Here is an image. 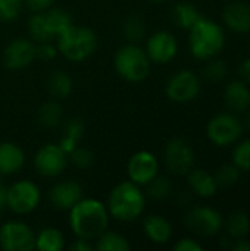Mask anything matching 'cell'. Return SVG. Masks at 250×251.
<instances>
[{"label": "cell", "mask_w": 250, "mask_h": 251, "mask_svg": "<svg viewBox=\"0 0 250 251\" xmlns=\"http://www.w3.org/2000/svg\"><path fill=\"white\" fill-rule=\"evenodd\" d=\"M41 203V190L31 179H19L7 187V209L15 215H29Z\"/></svg>", "instance_id": "52a82bcc"}, {"label": "cell", "mask_w": 250, "mask_h": 251, "mask_svg": "<svg viewBox=\"0 0 250 251\" xmlns=\"http://www.w3.org/2000/svg\"><path fill=\"white\" fill-rule=\"evenodd\" d=\"M239 75H240V78H242L245 82L250 84V57L245 59V60L239 65Z\"/></svg>", "instance_id": "b9f144b4"}, {"label": "cell", "mask_w": 250, "mask_h": 251, "mask_svg": "<svg viewBox=\"0 0 250 251\" xmlns=\"http://www.w3.org/2000/svg\"><path fill=\"white\" fill-rule=\"evenodd\" d=\"M202 16L203 15L200 13V10L193 3H189V1H180L171 10L172 22L178 28L186 29V31H189Z\"/></svg>", "instance_id": "d4e9b609"}, {"label": "cell", "mask_w": 250, "mask_h": 251, "mask_svg": "<svg viewBox=\"0 0 250 251\" xmlns=\"http://www.w3.org/2000/svg\"><path fill=\"white\" fill-rule=\"evenodd\" d=\"M97 34L90 26L72 24L56 38L57 51L69 62L80 63L91 57L97 49Z\"/></svg>", "instance_id": "277c9868"}, {"label": "cell", "mask_w": 250, "mask_h": 251, "mask_svg": "<svg viewBox=\"0 0 250 251\" xmlns=\"http://www.w3.org/2000/svg\"><path fill=\"white\" fill-rule=\"evenodd\" d=\"M230 250L233 251H250V241L246 238H239V240H233Z\"/></svg>", "instance_id": "7bdbcfd3"}, {"label": "cell", "mask_w": 250, "mask_h": 251, "mask_svg": "<svg viewBox=\"0 0 250 251\" xmlns=\"http://www.w3.org/2000/svg\"><path fill=\"white\" fill-rule=\"evenodd\" d=\"M187 32L189 50L197 60H208L218 56L225 46L224 28L205 16H202Z\"/></svg>", "instance_id": "3957f363"}, {"label": "cell", "mask_w": 250, "mask_h": 251, "mask_svg": "<svg viewBox=\"0 0 250 251\" xmlns=\"http://www.w3.org/2000/svg\"><path fill=\"white\" fill-rule=\"evenodd\" d=\"M128 179L140 187H146L155 176L159 175V160L147 150L134 153L127 163Z\"/></svg>", "instance_id": "5bb4252c"}, {"label": "cell", "mask_w": 250, "mask_h": 251, "mask_svg": "<svg viewBox=\"0 0 250 251\" xmlns=\"http://www.w3.org/2000/svg\"><path fill=\"white\" fill-rule=\"evenodd\" d=\"M122 35L127 43H140L146 37V21L139 13H131L122 24Z\"/></svg>", "instance_id": "f1b7e54d"}, {"label": "cell", "mask_w": 250, "mask_h": 251, "mask_svg": "<svg viewBox=\"0 0 250 251\" xmlns=\"http://www.w3.org/2000/svg\"><path fill=\"white\" fill-rule=\"evenodd\" d=\"M146 199L141 187L128 179L119 182L111 190L106 207L111 218L119 222H133L144 213Z\"/></svg>", "instance_id": "7a4b0ae2"}, {"label": "cell", "mask_w": 250, "mask_h": 251, "mask_svg": "<svg viewBox=\"0 0 250 251\" xmlns=\"http://www.w3.org/2000/svg\"><path fill=\"white\" fill-rule=\"evenodd\" d=\"M240 174L242 171L234 163H222L212 175L220 188H231L239 182Z\"/></svg>", "instance_id": "4dcf8cb0"}, {"label": "cell", "mask_w": 250, "mask_h": 251, "mask_svg": "<svg viewBox=\"0 0 250 251\" xmlns=\"http://www.w3.org/2000/svg\"><path fill=\"white\" fill-rule=\"evenodd\" d=\"M196 163V153L192 144L183 138H172L164 149V165L174 176H186Z\"/></svg>", "instance_id": "9c48e42d"}, {"label": "cell", "mask_w": 250, "mask_h": 251, "mask_svg": "<svg viewBox=\"0 0 250 251\" xmlns=\"http://www.w3.org/2000/svg\"><path fill=\"white\" fill-rule=\"evenodd\" d=\"M243 128L250 132V109L246 112V116H245V121H243Z\"/></svg>", "instance_id": "f6af8a7d"}, {"label": "cell", "mask_w": 250, "mask_h": 251, "mask_svg": "<svg viewBox=\"0 0 250 251\" xmlns=\"http://www.w3.org/2000/svg\"><path fill=\"white\" fill-rule=\"evenodd\" d=\"M200 90H202L200 76L192 69H180L174 72L165 84L167 97L178 104L193 101L200 94Z\"/></svg>", "instance_id": "ba28073f"}, {"label": "cell", "mask_w": 250, "mask_h": 251, "mask_svg": "<svg viewBox=\"0 0 250 251\" xmlns=\"http://www.w3.org/2000/svg\"><path fill=\"white\" fill-rule=\"evenodd\" d=\"M174 250L175 251H202L203 250V246H202L197 240L190 238V237H186V238L178 240V241L174 244Z\"/></svg>", "instance_id": "f35d334b"}, {"label": "cell", "mask_w": 250, "mask_h": 251, "mask_svg": "<svg viewBox=\"0 0 250 251\" xmlns=\"http://www.w3.org/2000/svg\"><path fill=\"white\" fill-rule=\"evenodd\" d=\"M187 185L193 194L202 199H211L217 196L220 187L214 178L212 174H209L205 169L193 168L187 175Z\"/></svg>", "instance_id": "ffe728a7"}, {"label": "cell", "mask_w": 250, "mask_h": 251, "mask_svg": "<svg viewBox=\"0 0 250 251\" xmlns=\"http://www.w3.org/2000/svg\"><path fill=\"white\" fill-rule=\"evenodd\" d=\"M206 65L202 69V78L209 82H221L228 75V66L227 62L222 59H218L217 56L212 59L205 60Z\"/></svg>", "instance_id": "f546056e"}, {"label": "cell", "mask_w": 250, "mask_h": 251, "mask_svg": "<svg viewBox=\"0 0 250 251\" xmlns=\"http://www.w3.org/2000/svg\"><path fill=\"white\" fill-rule=\"evenodd\" d=\"M131 249L130 241L119 232L105 231L94 240V250L99 251H128Z\"/></svg>", "instance_id": "4316f807"}, {"label": "cell", "mask_w": 250, "mask_h": 251, "mask_svg": "<svg viewBox=\"0 0 250 251\" xmlns=\"http://www.w3.org/2000/svg\"><path fill=\"white\" fill-rule=\"evenodd\" d=\"M143 231L144 235L158 246L169 243L174 234L171 222L162 215H149L143 221Z\"/></svg>", "instance_id": "44dd1931"}, {"label": "cell", "mask_w": 250, "mask_h": 251, "mask_svg": "<svg viewBox=\"0 0 250 251\" xmlns=\"http://www.w3.org/2000/svg\"><path fill=\"white\" fill-rule=\"evenodd\" d=\"M84 197V190L80 182L65 179L53 184L49 190V201L56 210L68 212Z\"/></svg>", "instance_id": "2e32d148"}, {"label": "cell", "mask_w": 250, "mask_h": 251, "mask_svg": "<svg viewBox=\"0 0 250 251\" xmlns=\"http://www.w3.org/2000/svg\"><path fill=\"white\" fill-rule=\"evenodd\" d=\"M0 249L4 251L35 250V232L22 221H7L0 225Z\"/></svg>", "instance_id": "30bf717a"}, {"label": "cell", "mask_w": 250, "mask_h": 251, "mask_svg": "<svg viewBox=\"0 0 250 251\" xmlns=\"http://www.w3.org/2000/svg\"><path fill=\"white\" fill-rule=\"evenodd\" d=\"M46 87L49 94L55 99V100H63L66 99L74 88V81L71 78V75L63 71V69H55L50 72L47 81H46Z\"/></svg>", "instance_id": "603a6c76"}, {"label": "cell", "mask_w": 250, "mask_h": 251, "mask_svg": "<svg viewBox=\"0 0 250 251\" xmlns=\"http://www.w3.org/2000/svg\"><path fill=\"white\" fill-rule=\"evenodd\" d=\"M37 59L35 43L31 38L18 37L9 41L3 50V63L10 71H21L34 63Z\"/></svg>", "instance_id": "9a60e30c"}, {"label": "cell", "mask_w": 250, "mask_h": 251, "mask_svg": "<svg viewBox=\"0 0 250 251\" xmlns=\"http://www.w3.org/2000/svg\"><path fill=\"white\" fill-rule=\"evenodd\" d=\"M243 122L233 112H222L212 116L206 125L208 140L218 147H228L243 135Z\"/></svg>", "instance_id": "8992f818"}, {"label": "cell", "mask_w": 250, "mask_h": 251, "mask_svg": "<svg viewBox=\"0 0 250 251\" xmlns=\"http://www.w3.org/2000/svg\"><path fill=\"white\" fill-rule=\"evenodd\" d=\"M233 163L242 172H250V138L237 143L233 150Z\"/></svg>", "instance_id": "836d02e7"}, {"label": "cell", "mask_w": 250, "mask_h": 251, "mask_svg": "<svg viewBox=\"0 0 250 251\" xmlns=\"http://www.w3.org/2000/svg\"><path fill=\"white\" fill-rule=\"evenodd\" d=\"M85 134V124L81 118H71L63 125V137L80 144Z\"/></svg>", "instance_id": "d590c367"}, {"label": "cell", "mask_w": 250, "mask_h": 251, "mask_svg": "<svg viewBox=\"0 0 250 251\" xmlns=\"http://www.w3.org/2000/svg\"><path fill=\"white\" fill-rule=\"evenodd\" d=\"M7 209V187L0 182V212Z\"/></svg>", "instance_id": "ee69618b"}, {"label": "cell", "mask_w": 250, "mask_h": 251, "mask_svg": "<svg viewBox=\"0 0 250 251\" xmlns=\"http://www.w3.org/2000/svg\"><path fill=\"white\" fill-rule=\"evenodd\" d=\"M69 157L59 143H46L34 154V168L44 178H56L62 175L68 166Z\"/></svg>", "instance_id": "8fae6325"}, {"label": "cell", "mask_w": 250, "mask_h": 251, "mask_svg": "<svg viewBox=\"0 0 250 251\" xmlns=\"http://www.w3.org/2000/svg\"><path fill=\"white\" fill-rule=\"evenodd\" d=\"M69 251H91L94 250V243L93 241H88V240H84V238H75L74 243L68 247Z\"/></svg>", "instance_id": "60d3db41"}, {"label": "cell", "mask_w": 250, "mask_h": 251, "mask_svg": "<svg viewBox=\"0 0 250 251\" xmlns=\"http://www.w3.org/2000/svg\"><path fill=\"white\" fill-rule=\"evenodd\" d=\"M35 53H37V59L43 62H50L57 56L59 51L56 44H53L52 41H41V43H35Z\"/></svg>", "instance_id": "74e56055"}, {"label": "cell", "mask_w": 250, "mask_h": 251, "mask_svg": "<svg viewBox=\"0 0 250 251\" xmlns=\"http://www.w3.org/2000/svg\"><path fill=\"white\" fill-rule=\"evenodd\" d=\"M186 226L199 237H215L224 226L221 213L208 206L192 207L184 216Z\"/></svg>", "instance_id": "7c38bea8"}, {"label": "cell", "mask_w": 250, "mask_h": 251, "mask_svg": "<svg viewBox=\"0 0 250 251\" xmlns=\"http://www.w3.org/2000/svg\"><path fill=\"white\" fill-rule=\"evenodd\" d=\"M111 215L106 203L93 199L83 197L75 206L68 210V224L75 237L94 241L109 226Z\"/></svg>", "instance_id": "6da1fadb"}, {"label": "cell", "mask_w": 250, "mask_h": 251, "mask_svg": "<svg viewBox=\"0 0 250 251\" xmlns=\"http://www.w3.org/2000/svg\"><path fill=\"white\" fill-rule=\"evenodd\" d=\"M224 25L236 34L250 32V3L243 0L230 1L222 10Z\"/></svg>", "instance_id": "e0dca14e"}, {"label": "cell", "mask_w": 250, "mask_h": 251, "mask_svg": "<svg viewBox=\"0 0 250 251\" xmlns=\"http://www.w3.org/2000/svg\"><path fill=\"white\" fill-rule=\"evenodd\" d=\"M55 1L56 0H24V4H27L31 12H44L52 7Z\"/></svg>", "instance_id": "ab89813d"}, {"label": "cell", "mask_w": 250, "mask_h": 251, "mask_svg": "<svg viewBox=\"0 0 250 251\" xmlns=\"http://www.w3.org/2000/svg\"><path fill=\"white\" fill-rule=\"evenodd\" d=\"M38 124L46 129H55L57 128L63 121V107L59 103V100H47L44 101L37 113Z\"/></svg>", "instance_id": "484cf974"}, {"label": "cell", "mask_w": 250, "mask_h": 251, "mask_svg": "<svg viewBox=\"0 0 250 251\" xmlns=\"http://www.w3.org/2000/svg\"><path fill=\"white\" fill-rule=\"evenodd\" d=\"M225 231L231 240L246 238L250 232L249 215L242 210L233 212L225 221Z\"/></svg>", "instance_id": "83f0119b"}, {"label": "cell", "mask_w": 250, "mask_h": 251, "mask_svg": "<svg viewBox=\"0 0 250 251\" xmlns=\"http://www.w3.org/2000/svg\"><path fill=\"white\" fill-rule=\"evenodd\" d=\"M28 26V34L29 38L34 43H41V41H53L47 28H46V22H44V16L43 12H32V15L28 18L27 22Z\"/></svg>", "instance_id": "d6a6232c"}, {"label": "cell", "mask_w": 250, "mask_h": 251, "mask_svg": "<svg viewBox=\"0 0 250 251\" xmlns=\"http://www.w3.org/2000/svg\"><path fill=\"white\" fill-rule=\"evenodd\" d=\"M68 157L74 163V166H77L78 169H90L94 165V154L91 150L85 147L77 146L75 150Z\"/></svg>", "instance_id": "8d00e7d4"}, {"label": "cell", "mask_w": 250, "mask_h": 251, "mask_svg": "<svg viewBox=\"0 0 250 251\" xmlns=\"http://www.w3.org/2000/svg\"><path fill=\"white\" fill-rule=\"evenodd\" d=\"M24 7V0H0V22L15 21Z\"/></svg>", "instance_id": "e575fe53"}, {"label": "cell", "mask_w": 250, "mask_h": 251, "mask_svg": "<svg viewBox=\"0 0 250 251\" xmlns=\"http://www.w3.org/2000/svg\"><path fill=\"white\" fill-rule=\"evenodd\" d=\"M178 49L180 46L177 37L165 29L153 32L146 40V47H144L150 62L158 65H165L172 62L178 54Z\"/></svg>", "instance_id": "4fadbf2b"}, {"label": "cell", "mask_w": 250, "mask_h": 251, "mask_svg": "<svg viewBox=\"0 0 250 251\" xmlns=\"http://www.w3.org/2000/svg\"><path fill=\"white\" fill-rule=\"evenodd\" d=\"M66 247L65 235L55 226H44L35 234V249L40 251H62Z\"/></svg>", "instance_id": "cb8c5ba5"}, {"label": "cell", "mask_w": 250, "mask_h": 251, "mask_svg": "<svg viewBox=\"0 0 250 251\" xmlns=\"http://www.w3.org/2000/svg\"><path fill=\"white\" fill-rule=\"evenodd\" d=\"M172 182L168 176L158 175L146 185V197L152 200H165L172 193Z\"/></svg>", "instance_id": "1f68e13d"}, {"label": "cell", "mask_w": 250, "mask_h": 251, "mask_svg": "<svg viewBox=\"0 0 250 251\" xmlns=\"http://www.w3.org/2000/svg\"><path fill=\"white\" fill-rule=\"evenodd\" d=\"M113 68L124 81L139 84L149 78L152 62L141 46L137 43H127L116 50L113 56Z\"/></svg>", "instance_id": "5b68a950"}, {"label": "cell", "mask_w": 250, "mask_h": 251, "mask_svg": "<svg viewBox=\"0 0 250 251\" xmlns=\"http://www.w3.org/2000/svg\"><path fill=\"white\" fill-rule=\"evenodd\" d=\"M224 101L230 112L239 115L250 109V88L243 79H234L224 90Z\"/></svg>", "instance_id": "ac0fdd59"}, {"label": "cell", "mask_w": 250, "mask_h": 251, "mask_svg": "<svg viewBox=\"0 0 250 251\" xmlns=\"http://www.w3.org/2000/svg\"><path fill=\"white\" fill-rule=\"evenodd\" d=\"M43 16H44L46 28H47L52 40H56L62 32H65L74 24L71 13L62 7H53L52 6L43 12Z\"/></svg>", "instance_id": "7402d4cb"}, {"label": "cell", "mask_w": 250, "mask_h": 251, "mask_svg": "<svg viewBox=\"0 0 250 251\" xmlns=\"http://www.w3.org/2000/svg\"><path fill=\"white\" fill-rule=\"evenodd\" d=\"M150 3H164V1H168V0H147Z\"/></svg>", "instance_id": "bcb514c9"}, {"label": "cell", "mask_w": 250, "mask_h": 251, "mask_svg": "<svg viewBox=\"0 0 250 251\" xmlns=\"http://www.w3.org/2000/svg\"><path fill=\"white\" fill-rule=\"evenodd\" d=\"M25 165V151L13 141L0 143V176L18 174Z\"/></svg>", "instance_id": "d6986e66"}]
</instances>
